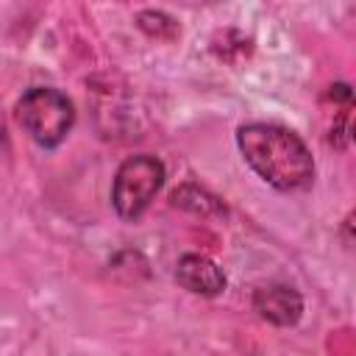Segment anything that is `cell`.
Wrapping results in <instances>:
<instances>
[{"instance_id":"cell-8","label":"cell","mask_w":356,"mask_h":356,"mask_svg":"<svg viewBox=\"0 0 356 356\" xmlns=\"http://www.w3.org/2000/svg\"><path fill=\"white\" fill-rule=\"evenodd\" d=\"M350 131H353V125H350V108H345V111H342V114L334 120L328 142H331L337 150H345V147L350 145Z\"/></svg>"},{"instance_id":"cell-5","label":"cell","mask_w":356,"mask_h":356,"mask_svg":"<svg viewBox=\"0 0 356 356\" xmlns=\"http://www.w3.org/2000/svg\"><path fill=\"white\" fill-rule=\"evenodd\" d=\"M175 281L186 292L203 295V298L222 295V289L228 284L222 267L214 259L203 256V253H184V256H178V261H175Z\"/></svg>"},{"instance_id":"cell-7","label":"cell","mask_w":356,"mask_h":356,"mask_svg":"<svg viewBox=\"0 0 356 356\" xmlns=\"http://www.w3.org/2000/svg\"><path fill=\"white\" fill-rule=\"evenodd\" d=\"M136 28L142 33H147L150 39H159V42H172L181 36V25L172 14L161 11V8H142L136 17Z\"/></svg>"},{"instance_id":"cell-3","label":"cell","mask_w":356,"mask_h":356,"mask_svg":"<svg viewBox=\"0 0 356 356\" xmlns=\"http://www.w3.org/2000/svg\"><path fill=\"white\" fill-rule=\"evenodd\" d=\"M167 178V167L159 156L153 153H136L128 156L111 181V206L117 211L120 220L134 222L139 220L147 206L156 200L159 189L164 186Z\"/></svg>"},{"instance_id":"cell-2","label":"cell","mask_w":356,"mask_h":356,"mask_svg":"<svg viewBox=\"0 0 356 356\" xmlns=\"http://www.w3.org/2000/svg\"><path fill=\"white\" fill-rule=\"evenodd\" d=\"M19 128L44 150L58 147L75 125V103L56 86H31L14 106Z\"/></svg>"},{"instance_id":"cell-9","label":"cell","mask_w":356,"mask_h":356,"mask_svg":"<svg viewBox=\"0 0 356 356\" xmlns=\"http://www.w3.org/2000/svg\"><path fill=\"white\" fill-rule=\"evenodd\" d=\"M8 150V136H6V125H3V120H0V156Z\"/></svg>"},{"instance_id":"cell-1","label":"cell","mask_w":356,"mask_h":356,"mask_svg":"<svg viewBox=\"0 0 356 356\" xmlns=\"http://www.w3.org/2000/svg\"><path fill=\"white\" fill-rule=\"evenodd\" d=\"M236 147L245 164L278 192H300L314 181V156L286 125L245 122L236 128Z\"/></svg>"},{"instance_id":"cell-6","label":"cell","mask_w":356,"mask_h":356,"mask_svg":"<svg viewBox=\"0 0 356 356\" xmlns=\"http://www.w3.org/2000/svg\"><path fill=\"white\" fill-rule=\"evenodd\" d=\"M170 200H172V206L184 209L189 214H197V217H217V220L228 217V206L214 192H209L206 186H197V184H181L178 189H172Z\"/></svg>"},{"instance_id":"cell-4","label":"cell","mask_w":356,"mask_h":356,"mask_svg":"<svg viewBox=\"0 0 356 356\" xmlns=\"http://www.w3.org/2000/svg\"><path fill=\"white\" fill-rule=\"evenodd\" d=\"M250 303L261 320H267L278 328L298 325L303 317V295L295 286L281 284V281H270V284L256 286Z\"/></svg>"}]
</instances>
